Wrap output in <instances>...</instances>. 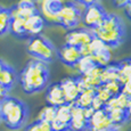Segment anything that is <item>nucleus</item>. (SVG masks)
I'll return each instance as SVG.
<instances>
[{
    "label": "nucleus",
    "mask_w": 131,
    "mask_h": 131,
    "mask_svg": "<svg viewBox=\"0 0 131 131\" xmlns=\"http://www.w3.org/2000/svg\"><path fill=\"white\" fill-rule=\"evenodd\" d=\"M19 83L27 95L37 94L46 88L49 80V69L43 62L32 59L27 63L19 74Z\"/></svg>",
    "instance_id": "1"
},
{
    "label": "nucleus",
    "mask_w": 131,
    "mask_h": 131,
    "mask_svg": "<svg viewBox=\"0 0 131 131\" xmlns=\"http://www.w3.org/2000/svg\"><path fill=\"white\" fill-rule=\"evenodd\" d=\"M96 39L102 41L107 48H116L124 39V26L122 19L115 14H106L100 25L91 30Z\"/></svg>",
    "instance_id": "2"
},
{
    "label": "nucleus",
    "mask_w": 131,
    "mask_h": 131,
    "mask_svg": "<svg viewBox=\"0 0 131 131\" xmlns=\"http://www.w3.org/2000/svg\"><path fill=\"white\" fill-rule=\"evenodd\" d=\"M29 117V108L18 98L7 96L0 103V120L8 129L18 130L23 128Z\"/></svg>",
    "instance_id": "3"
},
{
    "label": "nucleus",
    "mask_w": 131,
    "mask_h": 131,
    "mask_svg": "<svg viewBox=\"0 0 131 131\" xmlns=\"http://www.w3.org/2000/svg\"><path fill=\"white\" fill-rule=\"evenodd\" d=\"M26 50L30 56L33 57V59L43 62L46 64L51 62L56 55V50L51 42L41 34L29 38Z\"/></svg>",
    "instance_id": "4"
},
{
    "label": "nucleus",
    "mask_w": 131,
    "mask_h": 131,
    "mask_svg": "<svg viewBox=\"0 0 131 131\" xmlns=\"http://www.w3.org/2000/svg\"><path fill=\"white\" fill-rule=\"evenodd\" d=\"M82 21V10L73 1H65L56 15L57 24L66 30H73Z\"/></svg>",
    "instance_id": "5"
},
{
    "label": "nucleus",
    "mask_w": 131,
    "mask_h": 131,
    "mask_svg": "<svg viewBox=\"0 0 131 131\" xmlns=\"http://www.w3.org/2000/svg\"><path fill=\"white\" fill-rule=\"evenodd\" d=\"M94 110L81 108L77 105H71V120L69 123V131H87L89 121Z\"/></svg>",
    "instance_id": "6"
},
{
    "label": "nucleus",
    "mask_w": 131,
    "mask_h": 131,
    "mask_svg": "<svg viewBox=\"0 0 131 131\" xmlns=\"http://www.w3.org/2000/svg\"><path fill=\"white\" fill-rule=\"evenodd\" d=\"M107 13L104 10L99 4H94L91 6L85 7V9L82 12V23L84 24L85 29L88 30H94L98 27L103 19L105 18Z\"/></svg>",
    "instance_id": "7"
},
{
    "label": "nucleus",
    "mask_w": 131,
    "mask_h": 131,
    "mask_svg": "<svg viewBox=\"0 0 131 131\" xmlns=\"http://www.w3.org/2000/svg\"><path fill=\"white\" fill-rule=\"evenodd\" d=\"M94 39L91 31L85 27H75L73 30H70L65 36V45L73 46L75 48H82L91 42Z\"/></svg>",
    "instance_id": "8"
},
{
    "label": "nucleus",
    "mask_w": 131,
    "mask_h": 131,
    "mask_svg": "<svg viewBox=\"0 0 131 131\" xmlns=\"http://www.w3.org/2000/svg\"><path fill=\"white\" fill-rule=\"evenodd\" d=\"M115 129L113 127L108 113L105 108L94 111L89 121H88V130L89 131H110Z\"/></svg>",
    "instance_id": "9"
},
{
    "label": "nucleus",
    "mask_w": 131,
    "mask_h": 131,
    "mask_svg": "<svg viewBox=\"0 0 131 131\" xmlns=\"http://www.w3.org/2000/svg\"><path fill=\"white\" fill-rule=\"evenodd\" d=\"M59 85L63 90V95H64L65 104L73 105L75 103V100L78 99L80 92L82 91L81 87L79 84L78 78H65L59 82Z\"/></svg>",
    "instance_id": "10"
},
{
    "label": "nucleus",
    "mask_w": 131,
    "mask_h": 131,
    "mask_svg": "<svg viewBox=\"0 0 131 131\" xmlns=\"http://www.w3.org/2000/svg\"><path fill=\"white\" fill-rule=\"evenodd\" d=\"M102 71L103 67L100 66H95L92 70H90L89 72L81 74L78 78L79 84L81 87L82 90L84 89H97L100 85H103L102 83Z\"/></svg>",
    "instance_id": "11"
},
{
    "label": "nucleus",
    "mask_w": 131,
    "mask_h": 131,
    "mask_svg": "<svg viewBox=\"0 0 131 131\" xmlns=\"http://www.w3.org/2000/svg\"><path fill=\"white\" fill-rule=\"evenodd\" d=\"M39 2L40 8H38V10L45 18V21L47 19L50 23L57 24L56 15L64 5V0H39Z\"/></svg>",
    "instance_id": "12"
},
{
    "label": "nucleus",
    "mask_w": 131,
    "mask_h": 131,
    "mask_svg": "<svg viewBox=\"0 0 131 131\" xmlns=\"http://www.w3.org/2000/svg\"><path fill=\"white\" fill-rule=\"evenodd\" d=\"M70 120H71V105L64 104L56 107V115L51 122L52 131H69Z\"/></svg>",
    "instance_id": "13"
},
{
    "label": "nucleus",
    "mask_w": 131,
    "mask_h": 131,
    "mask_svg": "<svg viewBox=\"0 0 131 131\" xmlns=\"http://www.w3.org/2000/svg\"><path fill=\"white\" fill-rule=\"evenodd\" d=\"M37 13H39V10H38L36 1L33 0H21L18 1V4L10 8L12 17H18L23 19H27Z\"/></svg>",
    "instance_id": "14"
},
{
    "label": "nucleus",
    "mask_w": 131,
    "mask_h": 131,
    "mask_svg": "<svg viewBox=\"0 0 131 131\" xmlns=\"http://www.w3.org/2000/svg\"><path fill=\"white\" fill-rule=\"evenodd\" d=\"M56 54L58 55L59 59L62 60L63 64L67 65L70 67H73V69H74L75 65L78 64V62L82 57L79 48L69 46V45H64L63 47H60V49L57 50Z\"/></svg>",
    "instance_id": "15"
},
{
    "label": "nucleus",
    "mask_w": 131,
    "mask_h": 131,
    "mask_svg": "<svg viewBox=\"0 0 131 131\" xmlns=\"http://www.w3.org/2000/svg\"><path fill=\"white\" fill-rule=\"evenodd\" d=\"M119 64V82L122 84V94L131 97V59H123Z\"/></svg>",
    "instance_id": "16"
},
{
    "label": "nucleus",
    "mask_w": 131,
    "mask_h": 131,
    "mask_svg": "<svg viewBox=\"0 0 131 131\" xmlns=\"http://www.w3.org/2000/svg\"><path fill=\"white\" fill-rule=\"evenodd\" d=\"M45 18L41 16L40 13L32 15L31 17H29L27 19H25L24 23V31H25V37L31 38L34 36H39L41 34L42 30L45 27Z\"/></svg>",
    "instance_id": "17"
},
{
    "label": "nucleus",
    "mask_w": 131,
    "mask_h": 131,
    "mask_svg": "<svg viewBox=\"0 0 131 131\" xmlns=\"http://www.w3.org/2000/svg\"><path fill=\"white\" fill-rule=\"evenodd\" d=\"M46 100L48 105L54 107H58L65 104L64 95H63V90L59 83H54L48 87L46 92Z\"/></svg>",
    "instance_id": "18"
},
{
    "label": "nucleus",
    "mask_w": 131,
    "mask_h": 131,
    "mask_svg": "<svg viewBox=\"0 0 131 131\" xmlns=\"http://www.w3.org/2000/svg\"><path fill=\"white\" fill-rule=\"evenodd\" d=\"M15 81H16V73L12 66L6 64L2 71L0 72V84L10 90L14 87Z\"/></svg>",
    "instance_id": "19"
},
{
    "label": "nucleus",
    "mask_w": 131,
    "mask_h": 131,
    "mask_svg": "<svg viewBox=\"0 0 131 131\" xmlns=\"http://www.w3.org/2000/svg\"><path fill=\"white\" fill-rule=\"evenodd\" d=\"M105 110L107 111L111 122H112L113 127L115 129L117 127H121L128 120L127 110L125 108H105Z\"/></svg>",
    "instance_id": "20"
},
{
    "label": "nucleus",
    "mask_w": 131,
    "mask_h": 131,
    "mask_svg": "<svg viewBox=\"0 0 131 131\" xmlns=\"http://www.w3.org/2000/svg\"><path fill=\"white\" fill-rule=\"evenodd\" d=\"M96 90L95 89H84L80 92L78 99L75 100L74 105L81 108H89L91 107V104L94 102Z\"/></svg>",
    "instance_id": "21"
},
{
    "label": "nucleus",
    "mask_w": 131,
    "mask_h": 131,
    "mask_svg": "<svg viewBox=\"0 0 131 131\" xmlns=\"http://www.w3.org/2000/svg\"><path fill=\"white\" fill-rule=\"evenodd\" d=\"M111 81H119V64H108L103 67L102 83H107Z\"/></svg>",
    "instance_id": "22"
},
{
    "label": "nucleus",
    "mask_w": 131,
    "mask_h": 131,
    "mask_svg": "<svg viewBox=\"0 0 131 131\" xmlns=\"http://www.w3.org/2000/svg\"><path fill=\"white\" fill-rule=\"evenodd\" d=\"M12 15L10 8H5L0 6V37L8 33L10 30Z\"/></svg>",
    "instance_id": "23"
},
{
    "label": "nucleus",
    "mask_w": 131,
    "mask_h": 131,
    "mask_svg": "<svg viewBox=\"0 0 131 131\" xmlns=\"http://www.w3.org/2000/svg\"><path fill=\"white\" fill-rule=\"evenodd\" d=\"M130 97L124 94H119L115 97H112L110 99V102L106 104V106L104 108H125L127 110L128 103H129Z\"/></svg>",
    "instance_id": "24"
},
{
    "label": "nucleus",
    "mask_w": 131,
    "mask_h": 131,
    "mask_svg": "<svg viewBox=\"0 0 131 131\" xmlns=\"http://www.w3.org/2000/svg\"><path fill=\"white\" fill-rule=\"evenodd\" d=\"M95 66H97V65H96V63L94 62V59H92L91 57L90 56H82L79 62H78V64L75 65L74 69L78 70V72H79L80 75H81V74H84V73L89 72L90 70H92Z\"/></svg>",
    "instance_id": "25"
},
{
    "label": "nucleus",
    "mask_w": 131,
    "mask_h": 131,
    "mask_svg": "<svg viewBox=\"0 0 131 131\" xmlns=\"http://www.w3.org/2000/svg\"><path fill=\"white\" fill-rule=\"evenodd\" d=\"M55 115H56V107L50 106V105H47L46 107H43L39 113V116H38V120L41 121H46V122L50 123L54 121Z\"/></svg>",
    "instance_id": "26"
},
{
    "label": "nucleus",
    "mask_w": 131,
    "mask_h": 131,
    "mask_svg": "<svg viewBox=\"0 0 131 131\" xmlns=\"http://www.w3.org/2000/svg\"><path fill=\"white\" fill-rule=\"evenodd\" d=\"M24 131H52V129L50 123L46 122V121L37 120L34 122L30 123L24 129Z\"/></svg>",
    "instance_id": "27"
},
{
    "label": "nucleus",
    "mask_w": 131,
    "mask_h": 131,
    "mask_svg": "<svg viewBox=\"0 0 131 131\" xmlns=\"http://www.w3.org/2000/svg\"><path fill=\"white\" fill-rule=\"evenodd\" d=\"M103 85L110 92L112 97H115V96H117L122 92V84L119 81H111V82H107V83H104Z\"/></svg>",
    "instance_id": "28"
},
{
    "label": "nucleus",
    "mask_w": 131,
    "mask_h": 131,
    "mask_svg": "<svg viewBox=\"0 0 131 131\" xmlns=\"http://www.w3.org/2000/svg\"><path fill=\"white\" fill-rule=\"evenodd\" d=\"M74 4H77L78 6L81 5V6H84V7H88V6H91L94 4H97V0H73Z\"/></svg>",
    "instance_id": "29"
},
{
    "label": "nucleus",
    "mask_w": 131,
    "mask_h": 131,
    "mask_svg": "<svg viewBox=\"0 0 131 131\" xmlns=\"http://www.w3.org/2000/svg\"><path fill=\"white\" fill-rule=\"evenodd\" d=\"M8 91L9 90L7 89V88H5L4 85L0 84V103H1L2 100L7 97V96H8Z\"/></svg>",
    "instance_id": "30"
},
{
    "label": "nucleus",
    "mask_w": 131,
    "mask_h": 131,
    "mask_svg": "<svg viewBox=\"0 0 131 131\" xmlns=\"http://www.w3.org/2000/svg\"><path fill=\"white\" fill-rule=\"evenodd\" d=\"M129 1L130 0H113V4H114L117 8H123Z\"/></svg>",
    "instance_id": "31"
},
{
    "label": "nucleus",
    "mask_w": 131,
    "mask_h": 131,
    "mask_svg": "<svg viewBox=\"0 0 131 131\" xmlns=\"http://www.w3.org/2000/svg\"><path fill=\"white\" fill-rule=\"evenodd\" d=\"M123 8H124V13H125V15H127V16L131 19V2H128V4L125 5V6L123 7Z\"/></svg>",
    "instance_id": "32"
},
{
    "label": "nucleus",
    "mask_w": 131,
    "mask_h": 131,
    "mask_svg": "<svg viewBox=\"0 0 131 131\" xmlns=\"http://www.w3.org/2000/svg\"><path fill=\"white\" fill-rule=\"evenodd\" d=\"M127 115H128V120L131 121V97H130L128 106H127Z\"/></svg>",
    "instance_id": "33"
},
{
    "label": "nucleus",
    "mask_w": 131,
    "mask_h": 131,
    "mask_svg": "<svg viewBox=\"0 0 131 131\" xmlns=\"http://www.w3.org/2000/svg\"><path fill=\"white\" fill-rule=\"evenodd\" d=\"M5 65H6V63H5L2 59H0V72L2 71V69L5 67Z\"/></svg>",
    "instance_id": "34"
},
{
    "label": "nucleus",
    "mask_w": 131,
    "mask_h": 131,
    "mask_svg": "<svg viewBox=\"0 0 131 131\" xmlns=\"http://www.w3.org/2000/svg\"><path fill=\"white\" fill-rule=\"evenodd\" d=\"M110 131H119L117 129H112V130H110Z\"/></svg>",
    "instance_id": "35"
},
{
    "label": "nucleus",
    "mask_w": 131,
    "mask_h": 131,
    "mask_svg": "<svg viewBox=\"0 0 131 131\" xmlns=\"http://www.w3.org/2000/svg\"><path fill=\"white\" fill-rule=\"evenodd\" d=\"M33 1H37V0H33Z\"/></svg>",
    "instance_id": "36"
},
{
    "label": "nucleus",
    "mask_w": 131,
    "mask_h": 131,
    "mask_svg": "<svg viewBox=\"0 0 131 131\" xmlns=\"http://www.w3.org/2000/svg\"><path fill=\"white\" fill-rule=\"evenodd\" d=\"M0 121H1V120H0Z\"/></svg>",
    "instance_id": "37"
}]
</instances>
